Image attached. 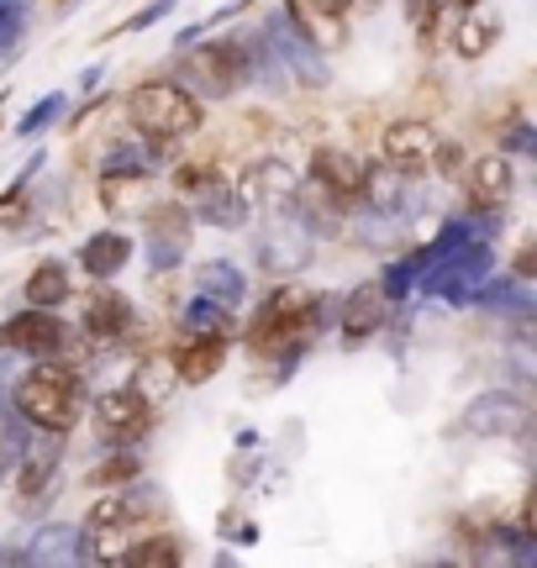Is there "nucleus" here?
I'll return each mask as SVG.
<instances>
[{
    "mask_svg": "<svg viewBox=\"0 0 537 568\" xmlns=\"http://www.w3.org/2000/svg\"><path fill=\"white\" fill-rule=\"evenodd\" d=\"M458 180L469 190V205H475V211H500V205L511 201V159H506V153L475 159Z\"/></svg>",
    "mask_w": 537,
    "mask_h": 568,
    "instance_id": "obj_9",
    "label": "nucleus"
},
{
    "mask_svg": "<svg viewBox=\"0 0 537 568\" xmlns=\"http://www.w3.org/2000/svg\"><path fill=\"white\" fill-rule=\"evenodd\" d=\"M433 169L443 174V180H458V174L469 169V153H464L458 142H437V148H433Z\"/></svg>",
    "mask_w": 537,
    "mask_h": 568,
    "instance_id": "obj_20",
    "label": "nucleus"
},
{
    "mask_svg": "<svg viewBox=\"0 0 537 568\" xmlns=\"http://www.w3.org/2000/svg\"><path fill=\"white\" fill-rule=\"evenodd\" d=\"M385 316V295H379V284H364V290H353L348 295V311H343V332L348 337H369L374 326Z\"/></svg>",
    "mask_w": 537,
    "mask_h": 568,
    "instance_id": "obj_16",
    "label": "nucleus"
},
{
    "mask_svg": "<svg viewBox=\"0 0 537 568\" xmlns=\"http://www.w3.org/2000/svg\"><path fill=\"white\" fill-rule=\"evenodd\" d=\"M59 464V453L48 447V453H38V458H27V468H21V489L32 495V489H42V479H48V468Z\"/></svg>",
    "mask_w": 537,
    "mask_h": 568,
    "instance_id": "obj_21",
    "label": "nucleus"
},
{
    "mask_svg": "<svg viewBox=\"0 0 537 568\" xmlns=\"http://www.w3.org/2000/svg\"><path fill=\"white\" fill-rule=\"evenodd\" d=\"M122 564H185V552H180V542L174 537H143V542H132V548H122Z\"/></svg>",
    "mask_w": 537,
    "mask_h": 568,
    "instance_id": "obj_18",
    "label": "nucleus"
},
{
    "mask_svg": "<svg viewBox=\"0 0 537 568\" xmlns=\"http://www.w3.org/2000/svg\"><path fill=\"white\" fill-rule=\"evenodd\" d=\"M243 80H249V53H243L237 38H211L190 53V84H195L201 95H211V101L232 95Z\"/></svg>",
    "mask_w": 537,
    "mask_h": 568,
    "instance_id": "obj_5",
    "label": "nucleus"
},
{
    "mask_svg": "<svg viewBox=\"0 0 537 568\" xmlns=\"http://www.w3.org/2000/svg\"><path fill=\"white\" fill-rule=\"evenodd\" d=\"M496 21H485V17H475V11H458V21H454V32H448V42H454V53L458 59H479L490 42H496Z\"/></svg>",
    "mask_w": 537,
    "mask_h": 568,
    "instance_id": "obj_17",
    "label": "nucleus"
},
{
    "mask_svg": "<svg viewBox=\"0 0 537 568\" xmlns=\"http://www.w3.org/2000/svg\"><path fill=\"white\" fill-rule=\"evenodd\" d=\"M0 347H11V353H32V358H53L69 347V326L53 316V311H42V305H27L21 316L0 326Z\"/></svg>",
    "mask_w": 537,
    "mask_h": 568,
    "instance_id": "obj_7",
    "label": "nucleus"
},
{
    "mask_svg": "<svg viewBox=\"0 0 537 568\" xmlns=\"http://www.w3.org/2000/svg\"><path fill=\"white\" fill-rule=\"evenodd\" d=\"M126 122H132V132H143L148 142H180L190 138L195 126L206 122V111H201V95L195 90H185V84L174 80H143L126 90Z\"/></svg>",
    "mask_w": 537,
    "mask_h": 568,
    "instance_id": "obj_2",
    "label": "nucleus"
},
{
    "mask_svg": "<svg viewBox=\"0 0 537 568\" xmlns=\"http://www.w3.org/2000/svg\"><path fill=\"white\" fill-rule=\"evenodd\" d=\"M126 258H132V243H126L122 232H95V237L80 247V268L90 280H111Z\"/></svg>",
    "mask_w": 537,
    "mask_h": 568,
    "instance_id": "obj_14",
    "label": "nucleus"
},
{
    "mask_svg": "<svg viewBox=\"0 0 537 568\" xmlns=\"http://www.w3.org/2000/svg\"><path fill=\"white\" fill-rule=\"evenodd\" d=\"M84 332L101 337V343L126 337V332H132V301L116 295V290H95V295L84 301Z\"/></svg>",
    "mask_w": 537,
    "mask_h": 568,
    "instance_id": "obj_11",
    "label": "nucleus"
},
{
    "mask_svg": "<svg viewBox=\"0 0 537 568\" xmlns=\"http://www.w3.org/2000/svg\"><path fill=\"white\" fill-rule=\"evenodd\" d=\"M222 358H227V337H222V332H201V337H190V343L174 353V368H180L185 385H206L211 374L222 368Z\"/></svg>",
    "mask_w": 537,
    "mask_h": 568,
    "instance_id": "obj_12",
    "label": "nucleus"
},
{
    "mask_svg": "<svg viewBox=\"0 0 537 568\" xmlns=\"http://www.w3.org/2000/svg\"><path fill=\"white\" fill-rule=\"evenodd\" d=\"M143 474V464L132 458V453H122V458H105V464L90 468V485H126V479H138Z\"/></svg>",
    "mask_w": 537,
    "mask_h": 568,
    "instance_id": "obj_19",
    "label": "nucleus"
},
{
    "mask_svg": "<svg viewBox=\"0 0 537 568\" xmlns=\"http://www.w3.org/2000/svg\"><path fill=\"white\" fill-rule=\"evenodd\" d=\"M311 174H316V184L327 195H337V205H353V201H364L369 163L358 159V153H348V148H316L311 153Z\"/></svg>",
    "mask_w": 537,
    "mask_h": 568,
    "instance_id": "obj_8",
    "label": "nucleus"
},
{
    "mask_svg": "<svg viewBox=\"0 0 537 568\" xmlns=\"http://www.w3.org/2000/svg\"><path fill=\"white\" fill-rule=\"evenodd\" d=\"M69 295H74V284H69V268L53 264V258L27 274V305H42V311H53V305H63Z\"/></svg>",
    "mask_w": 537,
    "mask_h": 568,
    "instance_id": "obj_15",
    "label": "nucleus"
},
{
    "mask_svg": "<svg viewBox=\"0 0 537 568\" xmlns=\"http://www.w3.org/2000/svg\"><path fill=\"white\" fill-rule=\"evenodd\" d=\"M332 6H337V11H348V6H353V0H332Z\"/></svg>",
    "mask_w": 537,
    "mask_h": 568,
    "instance_id": "obj_22",
    "label": "nucleus"
},
{
    "mask_svg": "<svg viewBox=\"0 0 537 568\" xmlns=\"http://www.w3.org/2000/svg\"><path fill=\"white\" fill-rule=\"evenodd\" d=\"M433 148H437V132L427 116H401V122L385 126V138H379V159L391 174L401 180H416V174H427L433 169Z\"/></svg>",
    "mask_w": 537,
    "mask_h": 568,
    "instance_id": "obj_6",
    "label": "nucleus"
},
{
    "mask_svg": "<svg viewBox=\"0 0 537 568\" xmlns=\"http://www.w3.org/2000/svg\"><path fill=\"white\" fill-rule=\"evenodd\" d=\"M290 21H295V32H306L316 48H327V53H337L343 42H348V21H343V11L332 6V0H285Z\"/></svg>",
    "mask_w": 537,
    "mask_h": 568,
    "instance_id": "obj_10",
    "label": "nucleus"
},
{
    "mask_svg": "<svg viewBox=\"0 0 537 568\" xmlns=\"http://www.w3.org/2000/svg\"><path fill=\"white\" fill-rule=\"evenodd\" d=\"M316 311L322 305L311 301V295H295V290H280L274 301L253 316L249 326V353L259 358H285L290 347H301L311 337V326H316Z\"/></svg>",
    "mask_w": 537,
    "mask_h": 568,
    "instance_id": "obj_3",
    "label": "nucleus"
},
{
    "mask_svg": "<svg viewBox=\"0 0 537 568\" xmlns=\"http://www.w3.org/2000/svg\"><path fill=\"white\" fill-rule=\"evenodd\" d=\"M90 416H95V432H101V443H116V447H132V443H143L148 432H153V400H148L143 389H105L101 400L90 406Z\"/></svg>",
    "mask_w": 537,
    "mask_h": 568,
    "instance_id": "obj_4",
    "label": "nucleus"
},
{
    "mask_svg": "<svg viewBox=\"0 0 537 568\" xmlns=\"http://www.w3.org/2000/svg\"><path fill=\"white\" fill-rule=\"evenodd\" d=\"M153 495H143V489H122V495H105L101 506L90 510V527H116V537H122L132 521H148L153 516Z\"/></svg>",
    "mask_w": 537,
    "mask_h": 568,
    "instance_id": "obj_13",
    "label": "nucleus"
},
{
    "mask_svg": "<svg viewBox=\"0 0 537 568\" xmlns=\"http://www.w3.org/2000/svg\"><path fill=\"white\" fill-rule=\"evenodd\" d=\"M11 400H17L21 422L42 426V432H74V422L84 416V406H90V395H84V374H74L69 364H38L27 368L17 379V389H11Z\"/></svg>",
    "mask_w": 537,
    "mask_h": 568,
    "instance_id": "obj_1",
    "label": "nucleus"
}]
</instances>
